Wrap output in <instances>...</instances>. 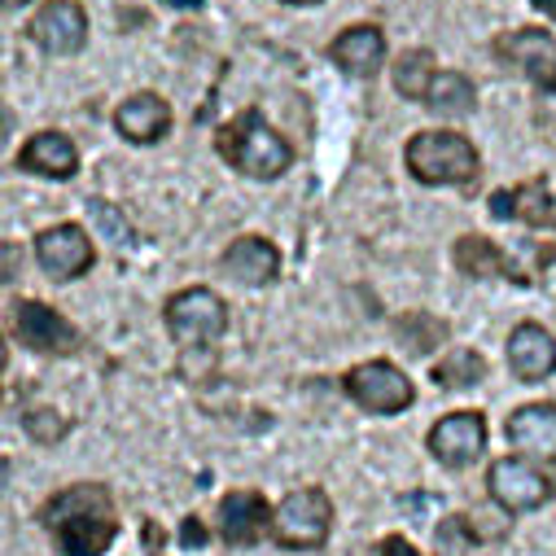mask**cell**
Listing matches in <instances>:
<instances>
[{"instance_id":"obj_1","label":"cell","mask_w":556,"mask_h":556,"mask_svg":"<svg viewBox=\"0 0 556 556\" xmlns=\"http://www.w3.org/2000/svg\"><path fill=\"white\" fill-rule=\"evenodd\" d=\"M40 530L62 556H105L123 530L114 491L105 482H71L36 508Z\"/></svg>"},{"instance_id":"obj_2","label":"cell","mask_w":556,"mask_h":556,"mask_svg":"<svg viewBox=\"0 0 556 556\" xmlns=\"http://www.w3.org/2000/svg\"><path fill=\"white\" fill-rule=\"evenodd\" d=\"M215 150H219V159H224L232 172H241V176H250V180H281V176L294 167V146H290L286 136L263 118V110H254V105L237 110V114L215 131Z\"/></svg>"},{"instance_id":"obj_3","label":"cell","mask_w":556,"mask_h":556,"mask_svg":"<svg viewBox=\"0 0 556 556\" xmlns=\"http://www.w3.org/2000/svg\"><path fill=\"white\" fill-rule=\"evenodd\" d=\"M403 163H407V172H412L416 185H430V189L473 185L478 172H482V159H478L473 141H469L465 131H447V127L416 131L412 141L403 146Z\"/></svg>"},{"instance_id":"obj_4","label":"cell","mask_w":556,"mask_h":556,"mask_svg":"<svg viewBox=\"0 0 556 556\" xmlns=\"http://www.w3.org/2000/svg\"><path fill=\"white\" fill-rule=\"evenodd\" d=\"M163 325L180 351H211L228 333V303L211 286H189L163 303Z\"/></svg>"},{"instance_id":"obj_5","label":"cell","mask_w":556,"mask_h":556,"mask_svg":"<svg viewBox=\"0 0 556 556\" xmlns=\"http://www.w3.org/2000/svg\"><path fill=\"white\" fill-rule=\"evenodd\" d=\"M333 530V500L325 486H299L271 513V539L286 552H320Z\"/></svg>"},{"instance_id":"obj_6","label":"cell","mask_w":556,"mask_h":556,"mask_svg":"<svg viewBox=\"0 0 556 556\" xmlns=\"http://www.w3.org/2000/svg\"><path fill=\"white\" fill-rule=\"evenodd\" d=\"M342 390H346V399L355 407H364L372 416H394V412H403V407L416 403L412 377L399 364H390V359H364V364H355L342 377Z\"/></svg>"},{"instance_id":"obj_7","label":"cell","mask_w":556,"mask_h":556,"mask_svg":"<svg viewBox=\"0 0 556 556\" xmlns=\"http://www.w3.org/2000/svg\"><path fill=\"white\" fill-rule=\"evenodd\" d=\"M486 495L504 513H534L547 500H556V478L526 456H504L486 469Z\"/></svg>"},{"instance_id":"obj_8","label":"cell","mask_w":556,"mask_h":556,"mask_svg":"<svg viewBox=\"0 0 556 556\" xmlns=\"http://www.w3.org/2000/svg\"><path fill=\"white\" fill-rule=\"evenodd\" d=\"M10 333L36 355H79L84 346V333L40 299H18L10 307Z\"/></svg>"},{"instance_id":"obj_9","label":"cell","mask_w":556,"mask_h":556,"mask_svg":"<svg viewBox=\"0 0 556 556\" xmlns=\"http://www.w3.org/2000/svg\"><path fill=\"white\" fill-rule=\"evenodd\" d=\"M491 53H495L504 66L521 71V75L539 88V97H543V92L556 97V36H552V31H543V27L504 31V36L491 40Z\"/></svg>"},{"instance_id":"obj_10","label":"cell","mask_w":556,"mask_h":556,"mask_svg":"<svg viewBox=\"0 0 556 556\" xmlns=\"http://www.w3.org/2000/svg\"><path fill=\"white\" fill-rule=\"evenodd\" d=\"M426 447L443 469H469L486 452V416L473 412V407L447 412L443 421L426 434Z\"/></svg>"},{"instance_id":"obj_11","label":"cell","mask_w":556,"mask_h":556,"mask_svg":"<svg viewBox=\"0 0 556 556\" xmlns=\"http://www.w3.org/2000/svg\"><path fill=\"white\" fill-rule=\"evenodd\" d=\"M27 36L49 58H75L88 45V14L79 0H49V5L27 23Z\"/></svg>"},{"instance_id":"obj_12","label":"cell","mask_w":556,"mask_h":556,"mask_svg":"<svg viewBox=\"0 0 556 556\" xmlns=\"http://www.w3.org/2000/svg\"><path fill=\"white\" fill-rule=\"evenodd\" d=\"M36 258L53 281H75V276H84L97 263V250L79 224H53L36 237Z\"/></svg>"},{"instance_id":"obj_13","label":"cell","mask_w":556,"mask_h":556,"mask_svg":"<svg viewBox=\"0 0 556 556\" xmlns=\"http://www.w3.org/2000/svg\"><path fill=\"white\" fill-rule=\"evenodd\" d=\"M271 504L263 491L237 486L219 500V539L228 547H254L263 534H271Z\"/></svg>"},{"instance_id":"obj_14","label":"cell","mask_w":556,"mask_h":556,"mask_svg":"<svg viewBox=\"0 0 556 556\" xmlns=\"http://www.w3.org/2000/svg\"><path fill=\"white\" fill-rule=\"evenodd\" d=\"M452 263H456V271L473 276V281H486V276H504V281H513V286H530V281H534L530 267H521L513 254H504V250H500L491 237H482V232L456 237Z\"/></svg>"},{"instance_id":"obj_15","label":"cell","mask_w":556,"mask_h":556,"mask_svg":"<svg viewBox=\"0 0 556 556\" xmlns=\"http://www.w3.org/2000/svg\"><path fill=\"white\" fill-rule=\"evenodd\" d=\"M504 355H508L513 377L526 381V386L547 381V377L556 372V338H552L543 325H534V320H521V325L508 333Z\"/></svg>"},{"instance_id":"obj_16","label":"cell","mask_w":556,"mask_h":556,"mask_svg":"<svg viewBox=\"0 0 556 556\" xmlns=\"http://www.w3.org/2000/svg\"><path fill=\"white\" fill-rule=\"evenodd\" d=\"M504 439L526 460H556V403H521L508 412Z\"/></svg>"},{"instance_id":"obj_17","label":"cell","mask_w":556,"mask_h":556,"mask_svg":"<svg viewBox=\"0 0 556 556\" xmlns=\"http://www.w3.org/2000/svg\"><path fill=\"white\" fill-rule=\"evenodd\" d=\"M491 219H521L530 228H552L556 232V193L543 180H521L513 189H495L486 198Z\"/></svg>"},{"instance_id":"obj_18","label":"cell","mask_w":556,"mask_h":556,"mask_svg":"<svg viewBox=\"0 0 556 556\" xmlns=\"http://www.w3.org/2000/svg\"><path fill=\"white\" fill-rule=\"evenodd\" d=\"M114 131L131 146H159L172 131V105L159 92H131L114 110Z\"/></svg>"},{"instance_id":"obj_19","label":"cell","mask_w":556,"mask_h":556,"mask_svg":"<svg viewBox=\"0 0 556 556\" xmlns=\"http://www.w3.org/2000/svg\"><path fill=\"white\" fill-rule=\"evenodd\" d=\"M18 172L45 176V180H71L79 172V150L66 131H36L14 159Z\"/></svg>"},{"instance_id":"obj_20","label":"cell","mask_w":556,"mask_h":556,"mask_svg":"<svg viewBox=\"0 0 556 556\" xmlns=\"http://www.w3.org/2000/svg\"><path fill=\"white\" fill-rule=\"evenodd\" d=\"M224 267L232 271V281H241L250 290H263L281 276V250H276L267 237L245 232L224 250Z\"/></svg>"},{"instance_id":"obj_21","label":"cell","mask_w":556,"mask_h":556,"mask_svg":"<svg viewBox=\"0 0 556 556\" xmlns=\"http://www.w3.org/2000/svg\"><path fill=\"white\" fill-rule=\"evenodd\" d=\"M329 58H333L351 79H372V75L381 71V62H386V36H381V27H372V23H355V27H346V31L329 45Z\"/></svg>"},{"instance_id":"obj_22","label":"cell","mask_w":556,"mask_h":556,"mask_svg":"<svg viewBox=\"0 0 556 556\" xmlns=\"http://www.w3.org/2000/svg\"><path fill=\"white\" fill-rule=\"evenodd\" d=\"M394 338L399 346H407V355H434L452 338V325L434 312H403L394 316Z\"/></svg>"},{"instance_id":"obj_23","label":"cell","mask_w":556,"mask_h":556,"mask_svg":"<svg viewBox=\"0 0 556 556\" xmlns=\"http://www.w3.org/2000/svg\"><path fill=\"white\" fill-rule=\"evenodd\" d=\"M426 105H430L434 114H443V118H465V114H473V105H478V88H473V79L460 75V71H439L434 84H430V92H426Z\"/></svg>"},{"instance_id":"obj_24","label":"cell","mask_w":556,"mask_h":556,"mask_svg":"<svg viewBox=\"0 0 556 556\" xmlns=\"http://www.w3.org/2000/svg\"><path fill=\"white\" fill-rule=\"evenodd\" d=\"M430 381L443 386V390H473L478 381H486V359H482V351H473V346H456V351H447V355L434 364Z\"/></svg>"},{"instance_id":"obj_25","label":"cell","mask_w":556,"mask_h":556,"mask_svg":"<svg viewBox=\"0 0 556 556\" xmlns=\"http://www.w3.org/2000/svg\"><path fill=\"white\" fill-rule=\"evenodd\" d=\"M434 75H439V66H434L430 49H403L399 62H394V92L407 97V101H426Z\"/></svg>"},{"instance_id":"obj_26","label":"cell","mask_w":556,"mask_h":556,"mask_svg":"<svg viewBox=\"0 0 556 556\" xmlns=\"http://www.w3.org/2000/svg\"><path fill=\"white\" fill-rule=\"evenodd\" d=\"M84 211H88L92 228H97L114 250H131V245H136V232H131L127 215H123L114 202H105V198H88V202H84Z\"/></svg>"},{"instance_id":"obj_27","label":"cell","mask_w":556,"mask_h":556,"mask_svg":"<svg viewBox=\"0 0 556 556\" xmlns=\"http://www.w3.org/2000/svg\"><path fill=\"white\" fill-rule=\"evenodd\" d=\"M23 430H27L36 443L53 447V443H62V439L71 434V421H66L62 412H53V407H31V412H23Z\"/></svg>"},{"instance_id":"obj_28","label":"cell","mask_w":556,"mask_h":556,"mask_svg":"<svg viewBox=\"0 0 556 556\" xmlns=\"http://www.w3.org/2000/svg\"><path fill=\"white\" fill-rule=\"evenodd\" d=\"M206 543H211L206 521H202V517H185V521H180V547H185V552H202Z\"/></svg>"},{"instance_id":"obj_29","label":"cell","mask_w":556,"mask_h":556,"mask_svg":"<svg viewBox=\"0 0 556 556\" xmlns=\"http://www.w3.org/2000/svg\"><path fill=\"white\" fill-rule=\"evenodd\" d=\"M399 504H403V513H407L412 521H426V513H430V508H439L443 500H439V495H403Z\"/></svg>"},{"instance_id":"obj_30","label":"cell","mask_w":556,"mask_h":556,"mask_svg":"<svg viewBox=\"0 0 556 556\" xmlns=\"http://www.w3.org/2000/svg\"><path fill=\"white\" fill-rule=\"evenodd\" d=\"M377 556H426V552H416V543H407L403 534H386L377 539Z\"/></svg>"},{"instance_id":"obj_31","label":"cell","mask_w":556,"mask_h":556,"mask_svg":"<svg viewBox=\"0 0 556 556\" xmlns=\"http://www.w3.org/2000/svg\"><path fill=\"white\" fill-rule=\"evenodd\" d=\"M141 534H146V547H150V552L159 556V552H163V543H167L163 526H159V521H146V526H141Z\"/></svg>"},{"instance_id":"obj_32","label":"cell","mask_w":556,"mask_h":556,"mask_svg":"<svg viewBox=\"0 0 556 556\" xmlns=\"http://www.w3.org/2000/svg\"><path fill=\"white\" fill-rule=\"evenodd\" d=\"M159 5H163V10H202L206 0H159Z\"/></svg>"},{"instance_id":"obj_33","label":"cell","mask_w":556,"mask_h":556,"mask_svg":"<svg viewBox=\"0 0 556 556\" xmlns=\"http://www.w3.org/2000/svg\"><path fill=\"white\" fill-rule=\"evenodd\" d=\"M530 5H534L543 18H552V23H556V0H530Z\"/></svg>"},{"instance_id":"obj_34","label":"cell","mask_w":556,"mask_h":556,"mask_svg":"<svg viewBox=\"0 0 556 556\" xmlns=\"http://www.w3.org/2000/svg\"><path fill=\"white\" fill-rule=\"evenodd\" d=\"M23 5H31V0H5V10H23Z\"/></svg>"},{"instance_id":"obj_35","label":"cell","mask_w":556,"mask_h":556,"mask_svg":"<svg viewBox=\"0 0 556 556\" xmlns=\"http://www.w3.org/2000/svg\"><path fill=\"white\" fill-rule=\"evenodd\" d=\"M286 5H320V0H286Z\"/></svg>"}]
</instances>
